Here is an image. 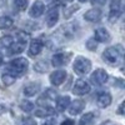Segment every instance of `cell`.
Instances as JSON below:
<instances>
[{
    "label": "cell",
    "mask_w": 125,
    "mask_h": 125,
    "mask_svg": "<svg viewBox=\"0 0 125 125\" xmlns=\"http://www.w3.org/2000/svg\"><path fill=\"white\" fill-rule=\"evenodd\" d=\"M65 78H66V71L58 70V71H54L50 74V83L53 85L58 86V85H61V83L65 80Z\"/></svg>",
    "instance_id": "cell-13"
},
{
    "label": "cell",
    "mask_w": 125,
    "mask_h": 125,
    "mask_svg": "<svg viewBox=\"0 0 125 125\" xmlns=\"http://www.w3.org/2000/svg\"><path fill=\"white\" fill-rule=\"evenodd\" d=\"M58 20H59V10H58V8L49 9L48 13H46V24H48V26L49 28L54 26L58 23Z\"/></svg>",
    "instance_id": "cell-14"
},
{
    "label": "cell",
    "mask_w": 125,
    "mask_h": 125,
    "mask_svg": "<svg viewBox=\"0 0 125 125\" xmlns=\"http://www.w3.org/2000/svg\"><path fill=\"white\" fill-rule=\"evenodd\" d=\"M40 91V84L39 83H30L24 88V95L26 96H34L35 94Z\"/></svg>",
    "instance_id": "cell-17"
},
{
    "label": "cell",
    "mask_w": 125,
    "mask_h": 125,
    "mask_svg": "<svg viewBox=\"0 0 125 125\" xmlns=\"http://www.w3.org/2000/svg\"><path fill=\"white\" fill-rule=\"evenodd\" d=\"M20 108H21V110H24L25 113H29L34 109V104L29 100H23L20 103Z\"/></svg>",
    "instance_id": "cell-24"
},
{
    "label": "cell",
    "mask_w": 125,
    "mask_h": 125,
    "mask_svg": "<svg viewBox=\"0 0 125 125\" xmlns=\"http://www.w3.org/2000/svg\"><path fill=\"white\" fill-rule=\"evenodd\" d=\"M44 96H46V98H49L51 100H55L58 98V93L55 90H53V89H46V93H45Z\"/></svg>",
    "instance_id": "cell-29"
},
{
    "label": "cell",
    "mask_w": 125,
    "mask_h": 125,
    "mask_svg": "<svg viewBox=\"0 0 125 125\" xmlns=\"http://www.w3.org/2000/svg\"><path fill=\"white\" fill-rule=\"evenodd\" d=\"M43 125H56V124H55V120H53V119H51V120H48V121H45Z\"/></svg>",
    "instance_id": "cell-34"
},
{
    "label": "cell",
    "mask_w": 125,
    "mask_h": 125,
    "mask_svg": "<svg viewBox=\"0 0 125 125\" xmlns=\"http://www.w3.org/2000/svg\"><path fill=\"white\" fill-rule=\"evenodd\" d=\"M44 10H45V5L43 1H40V0H36V1L33 4V6L30 8L29 10V15L31 18H39L44 14Z\"/></svg>",
    "instance_id": "cell-9"
},
{
    "label": "cell",
    "mask_w": 125,
    "mask_h": 125,
    "mask_svg": "<svg viewBox=\"0 0 125 125\" xmlns=\"http://www.w3.org/2000/svg\"><path fill=\"white\" fill-rule=\"evenodd\" d=\"M65 1H73V0H65Z\"/></svg>",
    "instance_id": "cell-38"
},
{
    "label": "cell",
    "mask_w": 125,
    "mask_h": 125,
    "mask_svg": "<svg viewBox=\"0 0 125 125\" xmlns=\"http://www.w3.org/2000/svg\"><path fill=\"white\" fill-rule=\"evenodd\" d=\"M106 0H91V4L94 5H103V4H105Z\"/></svg>",
    "instance_id": "cell-31"
},
{
    "label": "cell",
    "mask_w": 125,
    "mask_h": 125,
    "mask_svg": "<svg viewBox=\"0 0 125 125\" xmlns=\"http://www.w3.org/2000/svg\"><path fill=\"white\" fill-rule=\"evenodd\" d=\"M28 4H29V0H14V5L19 11L25 10L28 8Z\"/></svg>",
    "instance_id": "cell-23"
},
{
    "label": "cell",
    "mask_w": 125,
    "mask_h": 125,
    "mask_svg": "<svg viewBox=\"0 0 125 125\" xmlns=\"http://www.w3.org/2000/svg\"><path fill=\"white\" fill-rule=\"evenodd\" d=\"M34 69H35L36 71H39V73H44V71L48 69V65L45 64L44 61H38L36 64L34 65Z\"/></svg>",
    "instance_id": "cell-27"
},
{
    "label": "cell",
    "mask_w": 125,
    "mask_h": 125,
    "mask_svg": "<svg viewBox=\"0 0 125 125\" xmlns=\"http://www.w3.org/2000/svg\"><path fill=\"white\" fill-rule=\"evenodd\" d=\"M124 106H125V103L123 101V103L120 104V106H119V109H118V113L120 114V115H123V114H124Z\"/></svg>",
    "instance_id": "cell-33"
},
{
    "label": "cell",
    "mask_w": 125,
    "mask_h": 125,
    "mask_svg": "<svg viewBox=\"0 0 125 125\" xmlns=\"http://www.w3.org/2000/svg\"><path fill=\"white\" fill-rule=\"evenodd\" d=\"M73 90H74V94H76V95H85V94H88L90 91V85L88 81L79 79L75 81V85H74Z\"/></svg>",
    "instance_id": "cell-8"
},
{
    "label": "cell",
    "mask_w": 125,
    "mask_h": 125,
    "mask_svg": "<svg viewBox=\"0 0 125 125\" xmlns=\"http://www.w3.org/2000/svg\"><path fill=\"white\" fill-rule=\"evenodd\" d=\"M94 39L96 41H100V43H109L111 36L109 34V31L104 28H98L95 31H94Z\"/></svg>",
    "instance_id": "cell-10"
},
{
    "label": "cell",
    "mask_w": 125,
    "mask_h": 125,
    "mask_svg": "<svg viewBox=\"0 0 125 125\" xmlns=\"http://www.w3.org/2000/svg\"><path fill=\"white\" fill-rule=\"evenodd\" d=\"M19 125H36V123H35V120L33 118L26 116V118H23L21 120H20Z\"/></svg>",
    "instance_id": "cell-28"
},
{
    "label": "cell",
    "mask_w": 125,
    "mask_h": 125,
    "mask_svg": "<svg viewBox=\"0 0 125 125\" xmlns=\"http://www.w3.org/2000/svg\"><path fill=\"white\" fill-rule=\"evenodd\" d=\"M79 10V5H71L70 8H68V9H65V11H64V16L66 18V19H69L73 14H74L75 11H78Z\"/></svg>",
    "instance_id": "cell-26"
},
{
    "label": "cell",
    "mask_w": 125,
    "mask_h": 125,
    "mask_svg": "<svg viewBox=\"0 0 125 125\" xmlns=\"http://www.w3.org/2000/svg\"><path fill=\"white\" fill-rule=\"evenodd\" d=\"M1 80L4 83V85H11L15 81V78L13 75L8 74V73H5V74H3V76H1Z\"/></svg>",
    "instance_id": "cell-25"
},
{
    "label": "cell",
    "mask_w": 125,
    "mask_h": 125,
    "mask_svg": "<svg viewBox=\"0 0 125 125\" xmlns=\"http://www.w3.org/2000/svg\"><path fill=\"white\" fill-rule=\"evenodd\" d=\"M35 115L39 118H46V116H51V115H55V110L53 108H49V106H44L41 109H38L35 111Z\"/></svg>",
    "instance_id": "cell-18"
},
{
    "label": "cell",
    "mask_w": 125,
    "mask_h": 125,
    "mask_svg": "<svg viewBox=\"0 0 125 125\" xmlns=\"http://www.w3.org/2000/svg\"><path fill=\"white\" fill-rule=\"evenodd\" d=\"M60 125H74V121H73L71 119H65Z\"/></svg>",
    "instance_id": "cell-32"
},
{
    "label": "cell",
    "mask_w": 125,
    "mask_h": 125,
    "mask_svg": "<svg viewBox=\"0 0 125 125\" xmlns=\"http://www.w3.org/2000/svg\"><path fill=\"white\" fill-rule=\"evenodd\" d=\"M70 58H71L70 53H56V54L53 55V58H51V64H53L55 68L64 66V65L68 64Z\"/></svg>",
    "instance_id": "cell-5"
},
{
    "label": "cell",
    "mask_w": 125,
    "mask_h": 125,
    "mask_svg": "<svg viewBox=\"0 0 125 125\" xmlns=\"http://www.w3.org/2000/svg\"><path fill=\"white\" fill-rule=\"evenodd\" d=\"M123 55H124L123 46L116 45V46H110V48L105 49V51L103 53V59L106 60L109 64L116 65V64H119V62H121Z\"/></svg>",
    "instance_id": "cell-2"
},
{
    "label": "cell",
    "mask_w": 125,
    "mask_h": 125,
    "mask_svg": "<svg viewBox=\"0 0 125 125\" xmlns=\"http://www.w3.org/2000/svg\"><path fill=\"white\" fill-rule=\"evenodd\" d=\"M79 1H80V3H85V1H86V0H79Z\"/></svg>",
    "instance_id": "cell-37"
},
{
    "label": "cell",
    "mask_w": 125,
    "mask_h": 125,
    "mask_svg": "<svg viewBox=\"0 0 125 125\" xmlns=\"http://www.w3.org/2000/svg\"><path fill=\"white\" fill-rule=\"evenodd\" d=\"M108 73L105 71V70H103V69H98V70H95L91 74V76H90V80H91V83L94 85H103L104 83H106V80H108Z\"/></svg>",
    "instance_id": "cell-7"
},
{
    "label": "cell",
    "mask_w": 125,
    "mask_h": 125,
    "mask_svg": "<svg viewBox=\"0 0 125 125\" xmlns=\"http://www.w3.org/2000/svg\"><path fill=\"white\" fill-rule=\"evenodd\" d=\"M69 103H70V98L68 95H64V96H60L56 101V108L59 111H64L68 106H69Z\"/></svg>",
    "instance_id": "cell-19"
},
{
    "label": "cell",
    "mask_w": 125,
    "mask_h": 125,
    "mask_svg": "<svg viewBox=\"0 0 125 125\" xmlns=\"http://www.w3.org/2000/svg\"><path fill=\"white\" fill-rule=\"evenodd\" d=\"M3 113H5V106L4 105H0V115H1Z\"/></svg>",
    "instance_id": "cell-35"
},
{
    "label": "cell",
    "mask_w": 125,
    "mask_h": 125,
    "mask_svg": "<svg viewBox=\"0 0 125 125\" xmlns=\"http://www.w3.org/2000/svg\"><path fill=\"white\" fill-rule=\"evenodd\" d=\"M120 15H121V3H120V0H111V3H110V14H109L110 23L116 21Z\"/></svg>",
    "instance_id": "cell-6"
},
{
    "label": "cell",
    "mask_w": 125,
    "mask_h": 125,
    "mask_svg": "<svg viewBox=\"0 0 125 125\" xmlns=\"http://www.w3.org/2000/svg\"><path fill=\"white\" fill-rule=\"evenodd\" d=\"M28 68H29V61L25 58H18L9 62V65L6 66V73L13 75L14 78L23 76L28 71Z\"/></svg>",
    "instance_id": "cell-1"
},
{
    "label": "cell",
    "mask_w": 125,
    "mask_h": 125,
    "mask_svg": "<svg viewBox=\"0 0 125 125\" xmlns=\"http://www.w3.org/2000/svg\"><path fill=\"white\" fill-rule=\"evenodd\" d=\"M13 43H14V39L10 35H5L0 38V48L1 49H9Z\"/></svg>",
    "instance_id": "cell-21"
},
{
    "label": "cell",
    "mask_w": 125,
    "mask_h": 125,
    "mask_svg": "<svg viewBox=\"0 0 125 125\" xmlns=\"http://www.w3.org/2000/svg\"><path fill=\"white\" fill-rule=\"evenodd\" d=\"M43 41L40 39H33L30 43V46H29V55L30 56H36L41 53V50H43Z\"/></svg>",
    "instance_id": "cell-11"
},
{
    "label": "cell",
    "mask_w": 125,
    "mask_h": 125,
    "mask_svg": "<svg viewBox=\"0 0 125 125\" xmlns=\"http://www.w3.org/2000/svg\"><path fill=\"white\" fill-rule=\"evenodd\" d=\"M94 118H95V114L94 113H85L84 115L80 118L79 125H91Z\"/></svg>",
    "instance_id": "cell-20"
},
{
    "label": "cell",
    "mask_w": 125,
    "mask_h": 125,
    "mask_svg": "<svg viewBox=\"0 0 125 125\" xmlns=\"http://www.w3.org/2000/svg\"><path fill=\"white\" fill-rule=\"evenodd\" d=\"M14 24L13 19L9 16H0V29H9Z\"/></svg>",
    "instance_id": "cell-22"
},
{
    "label": "cell",
    "mask_w": 125,
    "mask_h": 125,
    "mask_svg": "<svg viewBox=\"0 0 125 125\" xmlns=\"http://www.w3.org/2000/svg\"><path fill=\"white\" fill-rule=\"evenodd\" d=\"M28 34L25 33H19L18 34V40L15 41V43L11 44V46H10V54H19L21 53V51H24L25 49V45H26V41H28Z\"/></svg>",
    "instance_id": "cell-4"
},
{
    "label": "cell",
    "mask_w": 125,
    "mask_h": 125,
    "mask_svg": "<svg viewBox=\"0 0 125 125\" xmlns=\"http://www.w3.org/2000/svg\"><path fill=\"white\" fill-rule=\"evenodd\" d=\"M68 108H69V113L71 114V115H78L79 113H81L83 110H84V108H85V103L79 99V100L73 101Z\"/></svg>",
    "instance_id": "cell-16"
},
{
    "label": "cell",
    "mask_w": 125,
    "mask_h": 125,
    "mask_svg": "<svg viewBox=\"0 0 125 125\" xmlns=\"http://www.w3.org/2000/svg\"><path fill=\"white\" fill-rule=\"evenodd\" d=\"M96 103L99 108H106L111 104V95L106 91H101L96 96Z\"/></svg>",
    "instance_id": "cell-15"
},
{
    "label": "cell",
    "mask_w": 125,
    "mask_h": 125,
    "mask_svg": "<svg viewBox=\"0 0 125 125\" xmlns=\"http://www.w3.org/2000/svg\"><path fill=\"white\" fill-rule=\"evenodd\" d=\"M73 69H74V71L78 75H85L91 69V61L84 56H78L74 61Z\"/></svg>",
    "instance_id": "cell-3"
},
{
    "label": "cell",
    "mask_w": 125,
    "mask_h": 125,
    "mask_svg": "<svg viewBox=\"0 0 125 125\" xmlns=\"http://www.w3.org/2000/svg\"><path fill=\"white\" fill-rule=\"evenodd\" d=\"M96 46H98V44H96V40L95 39H89L88 41H86V48L89 49V50H91V51H94L96 49Z\"/></svg>",
    "instance_id": "cell-30"
},
{
    "label": "cell",
    "mask_w": 125,
    "mask_h": 125,
    "mask_svg": "<svg viewBox=\"0 0 125 125\" xmlns=\"http://www.w3.org/2000/svg\"><path fill=\"white\" fill-rule=\"evenodd\" d=\"M4 62V56H3V54L0 53V66H1V64Z\"/></svg>",
    "instance_id": "cell-36"
},
{
    "label": "cell",
    "mask_w": 125,
    "mask_h": 125,
    "mask_svg": "<svg viewBox=\"0 0 125 125\" xmlns=\"http://www.w3.org/2000/svg\"><path fill=\"white\" fill-rule=\"evenodd\" d=\"M101 16H103L101 10H100V9H96V8L88 10V11L84 14V19L88 20V21H90V23H96V21H99V20L101 19Z\"/></svg>",
    "instance_id": "cell-12"
}]
</instances>
